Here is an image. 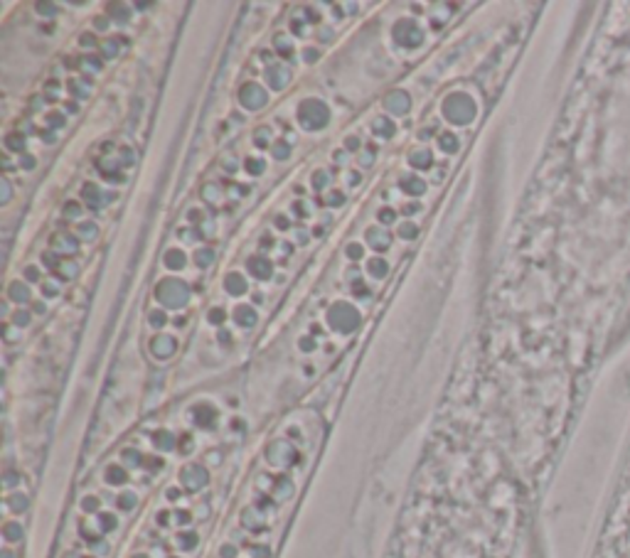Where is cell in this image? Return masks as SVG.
<instances>
[{
  "instance_id": "1",
  "label": "cell",
  "mask_w": 630,
  "mask_h": 558,
  "mask_svg": "<svg viewBox=\"0 0 630 558\" xmlns=\"http://www.w3.org/2000/svg\"><path fill=\"white\" fill-rule=\"evenodd\" d=\"M591 558H630V440L613 479Z\"/></svg>"
},
{
  "instance_id": "2",
  "label": "cell",
  "mask_w": 630,
  "mask_h": 558,
  "mask_svg": "<svg viewBox=\"0 0 630 558\" xmlns=\"http://www.w3.org/2000/svg\"><path fill=\"white\" fill-rule=\"evenodd\" d=\"M443 113H446L448 120L465 125V123H470L475 118V101L468 94H451L443 104Z\"/></svg>"
},
{
  "instance_id": "3",
  "label": "cell",
  "mask_w": 630,
  "mask_h": 558,
  "mask_svg": "<svg viewBox=\"0 0 630 558\" xmlns=\"http://www.w3.org/2000/svg\"><path fill=\"white\" fill-rule=\"evenodd\" d=\"M328 109H325V104H320V101H315V99H308V101H303L300 104V109H298V120H300V125L303 128H308V130H318V128H323L325 123H328Z\"/></svg>"
},
{
  "instance_id": "4",
  "label": "cell",
  "mask_w": 630,
  "mask_h": 558,
  "mask_svg": "<svg viewBox=\"0 0 630 558\" xmlns=\"http://www.w3.org/2000/svg\"><path fill=\"white\" fill-rule=\"evenodd\" d=\"M155 298H158L165 308H182V305L187 303L190 293H187L185 283L170 278V280H163V283L155 288Z\"/></svg>"
},
{
  "instance_id": "5",
  "label": "cell",
  "mask_w": 630,
  "mask_h": 558,
  "mask_svg": "<svg viewBox=\"0 0 630 558\" xmlns=\"http://www.w3.org/2000/svg\"><path fill=\"white\" fill-rule=\"evenodd\" d=\"M328 320H330V325L337 327L340 332H350V330H355V327L360 325L357 310L350 308V305H335V308L328 313Z\"/></svg>"
},
{
  "instance_id": "6",
  "label": "cell",
  "mask_w": 630,
  "mask_h": 558,
  "mask_svg": "<svg viewBox=\"0 0 630 558\" xmlns=\"http://www.w3.org/2000/svg\"><path fill=\"white\" fill-rule=\"evenodd\" d=\"M394 40L401 47H419L423 42V35H421V27L414 20H399L394 25Z\"/></svg>"
},
{
  "instance_id": "7",
  "label": "cell",
  "mask_w": 630,
  "mask_h": 558,
  "mask_svg": "<svg viewBox=\"0 0 630 558\" xmlns=\"http://www.w3.org/2000/svg\"><path fill=\"white\" fill-rule=\"evenodd\" d=\"M239 101L247 106V109H261V106H266V91L261 89V86H256V84H244L242 86V91H239Z\"/></svg>"
},
{
  "instance_id": "8",
  "label": "cell",
  "mask_w": 630,
  "mask_h": 558,
  "mask_svg": "<svg viewBox=\"0 0 630 558\" xmlns=\"http://www.w3.org/2000/svg\"><path fill=\"white\" fill-rule=\"evenodd\" d=\"M384 106H386V111H391V113H406V111H409V96H406L404 91H394V94H389V96L384 99Z\"/></svg>"
},
{
  "instance_id": "9",
  "label": "cell",
  "mask_w": 630,
  "mask_h": 558,
  "mask_svg": "<svg viewBox=\"0 0 630 558\" xmlns=\"http://www.w3.org/2000/svg\"><path fill=\"white\" fill-rule=\"evenodd\" d=\"M52 246H54V251L59 253H74L77 248H79V243H77V239L72 236V234H67V231H59V234H54L52 236Z\"/></svg>"
},
{
  "instance_id": "10",
  "label": "cell",
  "mask_w": 630,
  "mask_h": 558,
  "mask_svg": "<svg viewBox=\"0 0 630 558\" xmlns=\"http://www.w3.org/2000/svg\"><path fill=\"white\" fill-rule=\"evenodd\" d=\"M150 347H153V354H155V357H170V354L175 352V339L168 337V335H158V337L150 342Z\"/></svg>"
},
{
  "instance_id": "11",
  "label": "cell",
  "mask_w": 630,
  "mask_h": 558,
  "mask_svg": "<svg viewBox=\"0 0 630 558\" xmlns=\"http://www.w3.org/2000/svg\"><path fill=\"white\" fill-rule=\"evenodd\" d=\"M249 271H252V276L261 280L271 278V261H266L263 256H253V258H249Z\"/></svg>"
},
{
  "instance_id": "12",
  "label": "cell",
  "mask_w": 630,
  "mask_h": 558,
  "mask_svg": "<svg viewBox=\"0 0 630 558\" xmlns=\"http://www.w3.org/2000/svg\"><path fill=\"white\" fill-rule=\"evenodd\" d=\"M234 320L239 327H252V325H256V310L249 305H239L234 310Z\"/></svg>"
},
{
  "instance_id": "13",
  "label": "cell",
  "mask_w": 630,
  "mask_h": 558,
  "mask_svg": "<svg viewBox=\"0 0 630 558\" xmlns=\"http://www.w3.org/2000/svg\"><path fill=\"white\" fill-rule=\"evenodd\" d=\"M268 84L273 86V89H283L288 79H291V74H288V69H283V67H271L268 72Z\"/></svg>"
},
{
  "instance_id": "14",
  "label": "cell",
  "mask_w": 630,
  "mask_h": 558,
  "mask_svg": "<svg viewBox=\"0 0 630 558\" xmlns=\"http://www.w3.org/2000/svg\"><path fill=\"white\" fill-rule=\"evenodd\" d=\"M367 241H370L377 251H386V248H389V231H384V229H370V231H367Z\"/></svg>"
},
{
  "instance_id": "15",
  "label": "cell",
  "mask_w": 630,
  "mask_h": 558,
  "mask_svg": "<svg viewBox=\"0 0 630 558\" xmlns=\"http://www.w3.org/2000/svg\"><path fill=\"white\" fill-rule=\"evenodd\" d=\"M82 195H84V200L89 202V207H91L94 212H99V209H101L104 200H101V192H99V187H94V185H84Z\"/></svg>"
},
{
  "instance_id": "16",
  "label": "cell",
  "mask_w": 630,
  "mask_h": 558,
  "mask_svg": "<svg viewBox=\"0 0 630 558\" xmlns=\"http://www.w3.org/2000/svg\"><path fill=\"white\" fill-rule=\"evenodd\" d=\"M224 285H227V290L232 293V295H239V293H244L247 290V283L242 276H237V273H229L227 278H224Z\"/></svg>"
},
{
  "instance_id": "17",
  "label": "cell",
  "mask_w": 630,
  "mask_h": 558,
  "mask_svg": "<svg viewBox=\"0 0 630 558\" xmlns=\"http://www.w3.org/2000/svg\"><path fill=\"white\" fill-rule=\"evenodd\" d=\"M409 160H411V165H414L416 170H426V167L433 162V158H431L428 150H414V153L409 155Z\"/></svg>"
},
{
  "instance_id": "18",
  "label": "cell",
  "mask_w": 630,
  "mask_h": 558,
  "mask_svg": "<svg viewBox=\"0 0 630 558\" xmlns=\"http://www.w3.org/2000/svg\"><path fill=\"white\" fill-rule=\"evenodd\" d=\"M401 187H404L406 192H411V195H421L426 185L421 182L419 177H414V175H404V177H401Z\"/></svg>"
},
{
  "instance_id": "19",
  "label": "cell",
  "mask_w": 630,
  "mask_h": 558,
  "mask_svg": "<svg viewBox=\"0 0 630 558\" xmlns=\"http://www.w3.org/2000/svg\"><path fill=\"white\" fill-rule=\"evenodd\" d=\"M372 128L377 130L381 138H389L391 133H394V123L386 118V116H379V118H375V123H372Z\"/></svg>"
},
{
  "instance_id": "20",
  "label": "cell",
  "mask_w": 630,
  "mask_h": 558,
  "mask_svg": "<svg viewBox=\"0 0 630 558\" xmlns=\"http://www.w3.org/2000/svg\"><path fill=\"white\" fill-rule=\"evenodd\" d=\"M165 266L172 268V271L182 268V266H185V253H182V251H177V248L168 251V253H165Z\"/></svg>"
},
{
  "instance_id": "21",
  "label": "cell",
  "mask_w": 630,
  "mask_h": 558,
  "mask_svg": "<svg viewBox=\"0 0 630 558\" xmlns=\"http://www.w3.org/2000/svg\"><path fill=\"white\" fill-rule=\"evenodd\" d=\"M438 145H441V150H446V153H456V150H458V138H456L453 133H441Z\"/></svg>"
},
{
  "instance_id": "22",
  "label": "cell",
  "mask_w": 630,
  "mask_h": 558,
  "mask_svg": "<svg viewBox=\"0 0 630 558\" xmlns=\"http://www.w3.org/2000/svg\"><path fill=\"white\" fill-rule=\"evenodd\" d=\"M5 148H7V150H15V153H22V150H25V138H22L20 133H10V135L5 138Z\"/></svg>"
},
{
  "instance_id": "23",
  "label": "cell",
  "mask_w": 630,
  "mask_h": 558,
  "mask_svg": "<svg viewBox=\"0 0 630 558\" xmlns=\"http://www.w3.org/2000/svg\"><path fill=\"white\" fill-rule=\"evenodd\" d=\"M10 298L17 300V303H27L30 300V290L25 285H20V283H12L10 285Z\"/></svg>"
},
{
  "instance_id": "24",
  "label": "cell",
  "mask_w": 630,
  "mask_h": 558,
  "mask_svg": "<svg viewBox=\"0 0 630 558\" xmlns=\"http://www.w3.org/2000/svg\"><path fill=\"white\" fill-rule=\"evenodd\" d=\"M370 273H372L375 278H384V276H386V263H384L381 258H372V261H370Z\"/></svg>"
},
{
  "instance_id": "25",
  "label": "cell",
  "mask_w": 630,
  "mask_h": 558,
  "mask_svg": "<svg viewBox=\"0 0 630 558\" xmlns=\"http://www.w3.org/2000/svg\"><path fill=\"white\" fill-rule=\"evenodd\" d=\"M212 258H214V251H212V248H200V251L195 253L197 266H207V263H212Z\"/></svg>"
},
{
  "instance_id": "26",
  "label": "cell",
  "mask_w": 630,
  "mask_h": 558,
  "mask_svg": "<svg viewBox=\"0 0 630 558\" xmlns=\"http://www.w3.org/2000/svg\"><path fill=\"white\" fill-rule=\"evenodd\" d=\"M399 234H401V236H404V239H414V236H416V234H419V229H416V226H414V224H404V226H401V229H399Z\"/></svg>"
},
{
  "instance_id": "27",
  "label": "cell",
  "mask_w": 630,
  "mask_h": 558,
  "mask_svg": "<svg viewBox=\"0 0 630 558\" xmlns=\"http://www.w3.org/2000/svg\"><path fill=\"white\" fill-rule=\"evenodd\" d=\"M79 234H82V239H94V236H96V226H94V224H82V226H79Z\"/></svg>"
},
{
  "instance_id": "28",
  "label": "cell",
  "mask_w": 630,
  "mask_h": 558,
  "mask_svg": "<svg viewBox=\"0 0 630 558\" xmlns=\"http://www.w3.org/2000/svg\"><path fill=\"white\" fill-rule=\"evenodd\" d=\"M247 167H249V172H252V175H258V172H263V162H261V160L249 158V160H247Z\"/></svg>"
},
{
  "instance_id": "29",
  "label": "cell",
  "mask_w": 630,
  "mask_h": 558,
  "mask_svg": "<svg viewBox=\"0 0 630 558\" xmlns=\"http://www.w3.org/2000/svg\"><path fill=\"white\" fill-rule=\"evenodd\" d=\"M116 52H119V42L116 40H109L104 44V54L106 57H116Z\"/></svg>"
},
{
  "instance_id": "30",
  "label": "cell",
  "mask_w": 630,
  "mask_h": 558,
  "mask_svg": "<svg viewBox=\"0 0 630 558\" xmlns=\"http://www.w3.org/2000/svg\"><path fill=\"white\" fill-rule=\"evenodd\" d=\"M109 479H111V482H124V479H126V475H124V470H119V467H111V470H109Z\"/></svg>"
},
{
  "instance_id": "31",
  "label": "cell",
  "mask_w": 630,
  "mask_h": 558,
  "mask_svg": "<svg viewBox=\"0 0 630 558\" xmlns=\"http://www.w3.org/2000/svg\"><path fill=\"white\" fill-rule=\"evenodd\" d=\"M394 219H396V214H394L391 209H381V212H379V222L389 224V222H394Z\"/></svg>"
},
{
  "instance_id": "32",
  "label": "cell",
  "mask_w": 630,
  "mask_h": 558,
  "mask_svg": "<svg viewBox=\"0 0 630 558\" xmlns=\"http://www.w3.org/2000/svg\"><path fill=\"white\" fill-rule=\"evenodd\" d=\"M69 89H72V94H74V96H79V94H82V96H86L84 86H82V84H79L77 79H72V81H69Z\"/></svg>"
},
{
  "instance_id": "33",
  "label": "cell",
  "mask_w": 630,
  "mask_h": 558,
  "mask_svg": "<svg viewBox=\"0 0 630 558\" xmlns=\"http://www.w3.org/2000/svg\"><path fill=\"white\" fill-rule=\"evenodd\" d=\"M37 10H42V15H54L57 12V7L49 5V2H37Z\"/></svg>"
},
{
  "instance_id": "34",
  "label": "cell",
  "mask_w": 630,
  "mask_h": 558,
  "mask_svg": "<svg viewBox=\"0 0 630 558\" xmlns=\"http://www.w3.org/2000/svg\"><path fill=\"white\" fill-rule=\"evenodd\" d=\"M150 325H155V327L165 325V315L163 313H150Z\"/></svg>"
},
{
  "instance_id": "35",
  "label": "cell",
  "mask_w": 630,
  "mask_h": 558,
  "mask_svg": "<svg viewBox=\"0 0 630 558\" xmlns=\"http://www.w3.org/2000/svg\"><path fill=\"white\" fill-rule=\"evenodd\" d=\"M325 180H328V177H325V172H315V175H313V185H315L318 190L325 185Z\"/></svg>"
},
{
  "instance_id": "36",
  "label": "cell",
  "mask_w": 630,
  "mask_h": 558,
  "mask_svg": "<svg viewBox=\"0 0 630 558\" xmlns=\"http://www.w3.org/2000/svg\"><path fill=\"white\" fill-rule=\"evenodd\" d=\"M67 214H69V217H77V214H82V207H79L77 202H69V204H67Z\"/></svg>"
},
{
  "instance_id": "37",
  "label": "cell",
  "mask_w": 630,
  "mask_h": 558,
  "mask_svg": "<svg viewBox=\"0 0 630 558\" xmlns=\"http://www.w3.org/2000/svg\"><path fill=\"white\" fill-rule=\"evenodd\" d=\"M15 322H17V325H27V322H30V315H27L25 310H17V313H15Z\"/></svg>"
},
{
  "instance_id": "38",
  "label": "cell",
  "mask_w": 630,
  "mask_h": 558,
  "mask_svg": "<svg viewBox=\"0 0 630 558\" xmlns=\"http://www.w3.org/2000/svg\"><path fill=\"white\" fill-rule=\"evenodd\" d=\"M347 256H350V258H360V256H362V248H360L357 243H352V246L347 248Z\"/></svg>"
},
{
  "instance_id": "39",
  "label": "cell",
  "mask_w": 630,
  "mask_h": 558,
  "mask_svg": "<svg viewBox=\"0 0 630 558\" xmlns=\"http://www.w3.org/2000/svg\"><path fill=\"white\" fill-rule=\"evenodd\" d=\"M47 120H49L52 125H57V128H62V125H64V118H62V116H57V113H49Z\"/></svg>"
},
{
  "instance_id": "40",
  "label": "cell",
  "mask_w": 630,
  "mask_h": 558,
  "mask_svg": "<svg viewBox=\"0 0 630 558\" xmlns=\"http://www.w3.org/2000/svg\"><path fill=\"white\" fill-rule=\"evenodd\" d=\"M266 138H268V133H266V128H261L258 138H253V140H256V145H258V148H263V145H266Z\"/></svg>"
},
{
  "instance_id": "41",
  "label": "cell",
  "mask_w": 630,
  "mask_h": 558,
  "mask_svg": "<svg viewBox=\"0 0 630 558\" xmlns=\"http://www.w3.org/2000/svg\"><path fill=\"white\" fill-rule=\"evenodd\" d=\"M210 320H212V322H222V320H224V313H222V310H212Z\"/></svg>"
},
{
  "instance_id": "42",
  "label": "cell",
  "mask_w": 630,
  "mask_h": 558,
  "mask_svg": "<svg viewBox=\"0 0 630 558\" xmlns=\"http://www.w3.org/2000/svg\"><path fill=\"white\" fill-rule=\"evenodd\" d=\"M328 202H330V204H342V202H345V197H342L340 192H333V195H330V200H328Z\"/></svg>"
},
{
  "instance_id": "43",
  "label": "cell",
  "mask_w": 630,
  "mask_h": 558,
  "mask_svg": "<svg viewBox=\"0 0 630 558\" xmlns=\"http://www.w3.org/2000/svg\"><path fill=\"white\" fill-rule=\"evenodd\" d=\"M20 162H22V167H27V170H30V167L35 165V160L30 158V155H22V160H20Z\"/></svg>"
},
{
  "instance_id": "44",
  "label": "cell",
  "mask_w": 630,
  "mask_h": 558,
  "mask_svg": "<svg viewBox=\"0 0 630 558\" xmlns=\"http://www.w3.org/2000/svg\"><path fill=\"white\" fill-rule=\"evenodd\" d=\"M347 148H350V150H357V148H360V140H357V138H347Z\"/></svg>"
},
{
  "instance_id": "45",
  "label": "cell",
  "mask_w": 630,
  "mask_h": 558,
  "mask_svg": "<svg viewBox=\"0 0 630 558\" xmlns=\"http://www.w3.org/2000/svg\"><path fill=\"white\" fill-rule=\"evenodd\" d=\"M25 276H27L30 280H37V278H40V273H37L35 268H27V271H25Z\"/></svg>"
},
{
  "instance_id": "46",
  "label": "cell",
  "mask_w": 630,
  "mask_h": 558,
  "mask_svg": "<svg viewBox=\"0 0 630 558\" xmlns=\"http://www.w3.org/2000/svg\"><path fill=\"white\" fill-rule=\"evenodd\" d=\"M305 52H308V54H305V59H308V62L318 59V52H315V49H305Z\"/></svg>"
},
{
  "instance_id": "47",
  "label": "cell",
  "mask_w": 630,
  "mask_h": 558,
  "mask_svg": "<svg viewBox=\"0 0 630 558\" xmlns=\"http://www.w3.org/2000/svg\"><path fill=\"white\" fill-rule=\"evenodd\" d=\"M404 212H406V214H414V212H419V204H406Z\"/></svg>"
},
{
  "instance_id": "48",
  "label": "cell",
  "mask_w": 630,
  "mask_h": 558,
  "mask_svg": "<svg viewBox=\"0 0 630 558\" xmlns=\"http://www.w3.org/2000/svg\"><path fill=\"white\" fill-rule=\"evenodd\" d=\"M352 293H357V295H367V290H365V285H362V283H357V288H352Z\"/></svg>"
},
{
  "instance_id": "49",
  "label": "cell",
  "mask_w": 630,
  "mask_h": 558,
  "mask_svg": "<svg viewBox=\"0 0 630 558\" xmlns=\"http://www.w3.org/2000/svg\"><path fill=\"white\" fill-rule=\"evenodd\" d=\"M276 224L281 226V229H286L288 226V222H286V217H276Z\"/></svg>"
},
{
  "instance_id": "50",
  "label": "cell",
  "mask_w": 630,
  "mask_h": 558,
  "mask_svg": "<svg viewBox=\"0 0 630 558\" xmlns=\"http://www.w3.org/2000/svg\"><path fill=\"white\" fill-rule=\"evenodd\" d=\"M300 344H303V349H305V352H310V349H313V339H303Z\"/></svg>"
},
{
  "instance_id": "51",
  "label": "cell",
  "mask_w": 630,
  "mask_h": 558,
  "mask_svg": "<svg viewBox=\"0 0 630 558\" xmlns=\"http://www.w3.org/2000/svg\"><path fill=\"white\" fill-rule=\"evenodd\" d=\"M44 293H47V295H54V285H44Z\"/></svg>"
},
{
  "instance_id": "52",
  "label": "cell",
  "mask_w": 630,
  "mask_h": 558,
  "mask_svg": "<svg viewBox=\"0 0 630 558\" xmlns=\"http://www.w3.org/2000/svg\"><path fill=\"white\" fill-rule=\"evenodd\" d=\"M91 42H94V37H91V35H86V37H82V44H91Z\"/></svg>"
},
{
  "instance_id": "53",
  "label": "cell",
  "mask_w": 630,
  "mask_h": 558,
  "mask_svg": "<svg viewBox=\"0 0 630 558\" xmlns=\"http://www.w3.org/2000/svg\"><path fill=\"white\" fill-rule=\"evenodd\" d=\"M35 313H44V305H42V303H35Z\"/></svg>"
}]
</instances>
